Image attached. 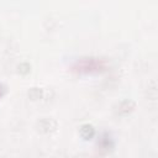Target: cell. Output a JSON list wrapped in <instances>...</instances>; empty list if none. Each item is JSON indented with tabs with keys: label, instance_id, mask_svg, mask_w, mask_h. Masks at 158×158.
<instances>
[{
	"label": "cell",
	"instance_id": "1",
	"mask_svg": "<svg viewBox=\"0 0 158 158\" xmlns=\"http://www.w3.org/2000/svg\"><path fill=\"white\" fill-rule=\"evenodd\" d=\"M57 126H58V123H57V121L54 120V118H52V117H42V118H40L38 121H37V123H36V128H37V131L40 132V133H52V132H54L56 130H57Z\"/></svg>",
	"mask_w": 158,
	"mask_h": 158
},
{
	"label": "cell",
	"instance_id": "2",
	"mask_svg": "<svg viewBox=\"0 0 158 158\" xmlns=\"http://www.w3.org/2000/svg\"><path fill=\"white\" fill-rule=\"evenodd\" d=\"M136 107V104L133 100H130V99H126V100H122L120 101L118 104H116L114 106V111L116 112V115H120V116H126L128 114H131Z\"/></svg>",
	"mask_w": 158,
	"mask_h": 158
},
{
	"label": "cell",
	"instance_id": "3",
	"mask_svg": "<svg viewBox=\"0 0 158 158\" xmlns=\"http://www.w3.org/2000/svg\"><path fill=\"white\" fill-rule=\"evenodd\" d=\"M79 135H80V137H81L83 139L89 141V139H91V138L94 137V135H95V128H94L90 123H84V125H81L80 128H79Z\"/></svg>",
	"mask_w": 158,
	"mask_h": 158
},
{
	"label": "cell",
	"instance_id": "4",
	"mask_svg": "<svg viewBox=\"0 0 158 158\" xmlns=\"http://www.w3.org/2000/svg\"><path fill=\"white\" fill-rule=\"evenodd\" d=\"M44 93L41 88L38 86H33V88H30L28 91H27V98L32 101H37V100H41L43 98Z\"/></svg>",
	"mask_w": 158,
	"mask_h": 158
},
{
	"label": "cell",
	"instance_id": "5",
	"mask_svg": "<svg viewBox=\"0 0 158 158\" xmlns=\"http://www.w3.org/2000/svg\"><path fill=\"white\" fill-rule=\"evenodd\" d=\"M147 94H148V99H151V100L157 99V84H156L154 80H151V83L148 84Z\"/></svg>",
	"mask_w": 158,
	"mask_h": 158
},
{
	"label": "cell",
	"instance_id": "6",
	"mask_svg": "<svg viewBox=\"0 0 158 158\" xmlns=\"http://www.w3.org/2000/svg\"><path fill=\"white\" fill-rule=\"evenodd\" d=\"M31 72V64L27 63V62H21L19 65H17V73L21 74V75H27L30 74Z\"/></svg>",
	"mask_w": 158,
	"mask_h": 158
},
{
	"label": "cell",
	"instance_id": "7",
	"mask_svg": "<svg viewBox=\"0 0 158 158\" xmlns=\"http://www.w3.org/2000/svg\"><path fill=\"white\" fill-rule=\"evenodd\" d=\"M43 27H44L47 31H52V30L56 27V21H54V19L47 17V19L43 21Z\"/></svg>",
	"mask_w": 158,
	"mask_h": 158
}]
</instances>
